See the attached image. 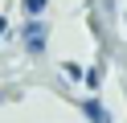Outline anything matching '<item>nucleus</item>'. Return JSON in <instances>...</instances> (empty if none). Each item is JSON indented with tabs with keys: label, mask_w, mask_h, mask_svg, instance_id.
I'll use <instances>...</instances> for the list:
<instances>
[{
	"label": "nucleus",
	"mask_w": 127,
	"mask_h": 123,
	"mask_svg": "<svg viewBox=\"0 0 127 123\" xmlns=\"http://www.w3.org/2000/svg\"><path fill=\"white\" fill-rule=\"evenodd\" d=\"M21 41H25L29 53H45V41H49V29H45L41 16H29V25L21 29Z\"/></svg>",
	"instance_id": "obj_1"
},
{
	"label": "nucleus",
	"mask_w": 127,
	"mask_h": 123,
	"mask_svg": "<svg viewBox=\"0 0 127 123\" xmlns=\"http://www.w3.org/2000/svg\"><path fill=\"white\" fill-rule=\"evenodd\" d=\"M78 107H82V115H86V119H90V123H111V115H107V107H102L98 98H82V103H78Z\"/></svg>",
	"instance_id": "obj_2"
},
{
	"label": "nucleus",
	"mask_w": 127,
	"mask_h": 123,
	"mask_svg": "<svg viewBox=\"0 0 127 123\" xmlns=\"http://www.w3.org/2000/svg\"><path fill=\"white\" fill-rule=\"evenodd\" d=\"M62 74H66V78H86V70H82V66H78V62H62Z\"/></svg>",
	"instance_id": "obj_3"
},
{
	"label": "nucleus",
	"mask_w": 127,
	"mask_h": 123,
	"mask_svg": "<svg viewBox=\"0 0 127 123\" xmlns=\"http://www.w3.org/2000/svg\"><path fill=\"white\" fill-rule=\"evenodd\" d=\"M21 4H25V12H29V16H41L49 0H21Z\"/></svg>",
	"instance_id": "obj_4"
},
{
	"label": "nucleus",
	"mask_w": 127,
	"mask_h": 123,
	"mask_svg": "<svg viewBox=\"0 0 127 123\" xmlns=\"http://www.w3.org/2000/svg\"><path fill=\"white\" fill-rule=\"evenodd\" d=\"M4 29H8V21H4V16H0V37H4Z\"/></svg>",
	"instance_id": "obj_5"
}]
</instances>
